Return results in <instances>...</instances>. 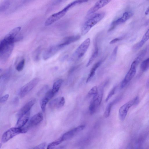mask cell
I'll use <instances>...</instances> for the list:
<instances>
[{
  "instance_id": "6da1fadb",
  "label": "cell",
  "mask_w": 149,
  "mask_h": 149,
  "mask_svg": "<svg viewBox=\"0 0 149 149\" xmlns=\"http://www.w3.org/2000/svg\"><path fill=\"white\" fill-rule=\"evenodd\" d=\"M15 39L6 35L0 43V60L4 63L7 61L13 51Z\"/></svg>"
},
{
  "instance_id": "7a4b0ae2",
  "label": "cell",
  "mask_w": 149,
  "mask_h": 149,
  "mask_svg": "<svg viewBox=\"0 0 149 149\" xmlns=\"http://www.w3.org/2000/svg\"><path fill=\"white\" fill-rule=\"evenodd\" d=\"M105 13L104 12L98 13L93 15L84 23L81 30L82 35L88 33L90 29L104 17Z\"/></svg>"
},
{
  "instance_id": "3957f363",
  "label": "cell",
  "mask_w": 149,
  "mask_h": 149,
  "mask_svg": "<svg viewBox=\"0 0 149 149\" xmlns=\"http://www.w3.org/2000/svg\"><path fill=\"white\" fill-rule=\"evenodd\" d=\"M27 131L26 128H23L16 127L10 128L3 134L1 137V142L2 143H5L15 136L20 134L25 133Z\"/></svg>"
},
{
  "instance_id": "277c9868",
  "label": "cell",
  "mask_w": 149,
  "mask_h": 149,
  "mask_svg": "<svg viewBox=\"0 0 149 149\" xmlns=\"http://www.w3.org/2000/svg\"><path fill=\"white\" fill-rule=\"evenodd\" d=\"M103 93V88H102L98 91V93L93 96L90 102L89 110L91 114H93L96 111L101 102Z\"/></svg>"
},
{
  "instance_id": "5b68a950",
  "label": "cell",
  "mask_w": 149,
  "mask_h": 149,
  "mask_svg": "<svg viewBox=\"0 0 149 149\" xmlns=\"http://www.w3.org/2000/svg\"><path fill=\"white\" fill-rule=\"evenodd\" d=\"M139 101V98L138 96H136L120 107L119 110L118 115L121 121L125 119L130 108L133 105L137 104Z\"/></svg>"
},
{
  "instance_id": "8992f818",
  "label": "cell",
  "mask_w": 149,
  "mask_h": 149,
  "mask_svg": "<svg viewBox=\"0 0 149 149\" xmlns=\"http://www.w3.org/2000/svg\"><path fill=\"white\" fill-rule=\"evenodd\" d=\"M91 40L88 38L84 40L77 48L73 54V59H79L84 56L90 44Z\"/></svg>"
},
{
  "instance_id": "52a82bcc",
  "label": "cell",
  "mask_w": 149,
  "mask_h": 149,
  "mask_svg": "<svg viewBox=\"0 0 149 149\" xmlns=\"http://www.w3.org/2000/svg\"><path fill=\"white\" fill-rule=\"evenodd\" d=\"M138 64V63L134 60L132 63L130 69L121 83L120 87L121 88H124L133 78L136 73Z\"/></svg>"
},
{
  "instance_id": "ba28073f",
  "label": "cell",
  "mask_w": 149,
  "mask_h": 149,
  "mask_svg": "<svg viewBox=\"0 0 149 149\" xmlns=\"http://www.w3.org/2000/svg\"><path fill=\"white\" fill-rule=\"evenodd\" d=\"M70 8L68 4L63 9L58 12L54 13L49 16L46 20V26L50 25L63 17Z\"/></svg>"
},
{
  "instance_id": "9c48e42d",
  "label": "cell",
  "mask_w": 149,
  "mask_h": 149,
  "mask_svg": "<svg viewBox=\"0 0 149 149\" xmlns=\"http://www.w3.org/2000/svg\"><path fill=\"white\" fill-rule=\"evenodd\" d=\"M39 81L40 79L39 78H35L22 86L19 91L20 97L21 98L24 97L36 86Z\"/></svg>"
},
{
  "instance_id": "30bf717a",
  "label": "cell",
  "mask_w": 149,
  "mask_h": 149,
  "mask_svg": "<svg viewBox=\"0 0 149 149\" xmlns=\"http://www.w3.org/2000/svg\"><path fill=\"white\" fill-rule=\"evenodd\" d=\"M85 127L84 125H79L65 133L61 137V138L63 141L69 139L83 130Z\"/></svg>"
},
{
  "instance_id": "8fae6325",
  "label": "cell",
  "mask_w": 149,
  "mask_h": 149,
  "mask_svg": "<svg viewBox=\"0 0 149 149\" xmlns=\"http://www.w3.org/2000/svg\"><path fill=\"white\" fill-rule=\"evenodd\" d=\"M62 48L59 44L51 46L47 48L44 52L43 58L44 60H47L54 55Z\"/></svg>"
},
{
  "instance_id": "7c38bea8",
  "label": "cell",
  "mask_w": 149,
  "mask_h": 149,
  "mask_svg": "<svg viewBox=\"0 0 149 149\" xmlns=\"http://www.w3.org/2000/svg\"><path fill=\"white\" fill-rule=\"evenodd\" d=\"M132 13L130 11H126L120 17L113 21L111 24V26L108 30L109 31L113 30L115 27L118 25L124 23L128 20L132 16Z\"/></svg>"
},
{
  "instance_id": "4fadbf2b",
  "label": "cell",
  "mask_w": 149,
  "mask_h": 149,
  "mask_svg": "<svg viewBox=\"0 0 149 149\" xmlns=\"http://www.w3.org/2000/svg\"><path fill=\"white\" fill-rule=\"evenodd\" d=\"M65 102L64 97H58L51 100L49 103V106L52 109H59L64 105Z\"/></svg>"
},
{
  "instance_id": "5bb4252c",
  "label": "cell",
  "mask_w": 149,
  "mask_h": 149,
  "mask_svg": "<svg viewBox=\"0 0 149 149\" xmlns=\"http://www.w3.org/2000/svg\"><path fill=\"white\" fill-rule=\"evenodd\" d=\"M110 1V0H100L97 1L88 11L87 15L93 14L98 10L106 5Z\"/></svg>"
},
{
  "instance_id": "9a60e30c",
  "label": "cell",
  "mask_w": 149,
  "mask_h": 149,
  "mask_svg": "<svg viewBox=\"0 0 149 149\" xmlns=\"http://www.w3.org/2000/svg\"><path fill=\"white\" fill-rule=\"evenodd\" d=\"M43 119V115L41 113H38L34 115L29 121L27 128L31 127L37 125L42 121Z\"/></svg>"
},
{
  "instance_id": "2e32d148",
  "label": "cell",
  "mask_w": 149,
  "mask_h": 149,
  "mask_svg": "<svg viewBox=\"0 0 149 149\" xmlns=\"http://www.w3.org/2000/svg\"><path fill=\"white\" fill-rule=\"evenodd\" d=\"M36 101V99L34 98L26 104L18 111L17 113L18 116L19 117L30 111V109L35 104Z\"/></svg>"
},
{
  "instance_id": "e0dca14e",
  "label": "cell",
  "mask_w": 149,
  "mask_h": 149,
  "mask_svg": "<svg viewBox=\"0 0 149 149\" xmlns=\"http://www.w3.org/2000/svg\"><path fill=\"white\" fill-rule=\"evenodd\" d=\"M30 111L20 116L17 122L16 127L22 128L28 122L30 116Z\"/></svg>"
},
{
  "instance_id": "ac0fdd59",
  "label": "cell",
  "mask_w": 149,
  "mask_h": 149,
  "mask_svg": "<svg viewBox=\"0 0 149 149\" xmlns=\"http://www.w3.org/2000/svg\"><path fill=\"white\" fill-rule=\"evenodd\" d=\"M80 38V36L79 35L67 37L63 40L59 44L62 48H63L67 45L76 41Z\"/></svg>"
},
{
  "instance_id": "d6986e66",
  "label": "cell",
  "mask_w": 149,
  "mask_h": 149,
  "mask_svg": "<svg viewBox=\"0 0 149 149\" xmlns=\"http://www.w3.org/2000/svg\"><path fill=\"white\" fill-rule=\"evenodd\" d=\"M103 60L102 59L96 63L93 66L90 70L86 80L87 83L89 82L94 75L95 72L97 68L100 66Z\"/></svg>"
},
{
  "instance_id": "ffe728a7",
  "label": "cell",
  "mask_w": 149,
  "mask_h": 149,
  "mask_svg": "<svg viewBox=\"0 0 149 149\" xmlns=\"http://www.w3.org/2000/svg\"><path fill=\"white\" fill-rule=\"evenodd\" d=\"M63 81L62 79H60L55 81L53 84L52 89L53 92L55 94L59 90Z\"/></svg>"
},
{
  "instance_id": "44dd1931",
  "label": "cell",
  "mask_w": 149,
  "mask_h": 149,
  "mask_svg": "<svg viewBox=\"0 0 149 149\" xmlns=\"http://www.w3.org/2000/svg\"><path fill=\"white\" fill-rule=\"evenodd\" d=\"M117 101V99H116V100L109 102L107 104L104 113V116L105 118H107L109 116L112 107Z\"/></svg>"
},
{
  "instance_id": "7402d4cb",
  "label": "cell",
  "mask_w": 149,
  "mask_h": 149,
  "mask_svg": "<svg viewBox=\"0 0 149 149\" xmlns=\"http://www.w3.org/2000/svg\"><path fill=\"white\" fill-rule=\"evenodd\" d=\"M98 48L97 46H96L94 52L93 53L86 65V67H88L92 63L97 56L98 54Z\"/></svg>"
},
{
  "instance_id": "603a6c76",
  "label": "cell",
  "mask_w": 149,
  "mask_h": 149,
  "mask_svg": "<svg viewBox=\"0 0 149 149\" xmlns=\"http://www.w3.org/2000/svg\"><path fill=\"white\" fill-rule=\"evenodd\" d=\"M10 4L9 0H4L0 4V12H3L6 10Z\"/></svg>"
},
{
  "instance_id": "cb8c5ba5",
  "label": "cell",
  "mask_w": 149,
  "mask_h": 149,
  "mask_svg": "<svg viewBox=\"0 0 149 149\" xmlns=\"http://www.w3.org/2000/svg\"><path fill=\"white\" fill-rule=\"evenodd\" d=\"M41 47L39 46L35 49L33 53L34 60L37 61L39 60L40 55L41 51Z\"/></svg>"
},
{
  "instance_id": "d4e9b609",
  "label": "cell",
  "mask_w": 149,
  "mask_h": 149,
  "mask_svg": "<svg viewBox=\"0 0 149 149\" xmlns=\"http://www.w3.org/2000/svg\"><path fill=\"white\" fill-rule=\"evenodd\" d=\"M140 68L142 71L145 72L149 69V58L143 61L141 63Z\"/></svg>"
},
{
  "instance_id": "484cf974",
  "label": "cell",
  "mask_w": 149,
  "mask_h": 149,
  "mask_svg": "<svg viewBox=\"0 0 149 149\" xmlns=\"http://www.w3.org/2000/svg\"><path fill=\"white\" fill-rule=\"evenodd\" d=\"M63 142L61 137L50 143L47 146V149H52L55 146Z\"/></svg>"
},
{
  "instance_id": "4316f807",
  "label": "cell",
  "mask_w": 149,
  "mask_h": 149,
  "mask_svg": "<svg viewBox=\"0 0 149 149\" xmlns=\"http://www.w3.org/2000/svg\"><path fill=\"white\" fill-rule=\"evenodd\" d=\"M98 90L97 86L93 87L88 91L87 94V97H90L96 95L98 93Z\"/></svg>"
},
{
  "instance_id": "83f0119b",
  "label": "cell",
  "mask_w": 149,
  "mask_h": 149,
  "mask_svg": "<svg viewBox=\"0 0 149 149\" xmlns=\"http://www.w3.org/2000/svg\"><path fill=\"white\" fill-rule=\"evenodd\" d=\"M146 52L147 49H146L142 50L138 54V56L135 58L134 61H136L139 64L145 56Z\"/></svg>"
},
{
  "instance_id": "f1b7e54d",
  "label": "cell",
  "mask_w": 149,
  "mask_h": 149,
  "mask_svg": "<svg viewBox=\"0 0 149 149\" xmlns=\"http://www.w3.org/2000/svg\"><path fill=\"white\" fill-rule=\"evenodd\" d=\"M25 63V60L22 59L20 60L16 65V70L18 72H20L23 70Z\"/></svg>"
},
{
  "instance_id": "f546056e",
  "label": "cell",
  "mask_w": 149,
  "mask_h": 149,
  "mask_svg": "<svg viewBox=\"0 0 149 149\" xmlns=\"http://www.w3.org/2000/svg\"><path fill=\"white\" fill-rule=\"evenodd\" d=\"M49 100L47 98L44 97L40 102V107L43 112L45 111L47 104Z\"/></svg>"
},
{
  "instance_id": "4dcf8cb0",
  "label": "cell",
  "mask_w": 149,
  "mask_h": 149,
  "mask_svg": "<svg viewBox=\"0 0 149 149\" xmlns=\"http://www.w3.org/2000/svg\"><path fill=\"white\" fill-rule=\"evenodd\" d=\"M48 88V85H46L43 86L37 93V95L39 96L43 95L45 93H46L47 91V90Z\"/></svg>"
},
{
  "instance_id": "1f68e13d",
  "label": "cell",
  "mask_w": 149,
  "mask_h": 149,
  "mask_svg": "<svg viewBox=\"0 0 149 149\" xmlns=\"http://www.w3.org/2000/svg\"><path fill=\"white\" fill-rule=\"evenodd\" d=\"M116 87V86L113 87L109 92L105 99V102H107L114 94Z\"/></svg>"
},
{
  "instance_id": "d6a6232c",
  "label": "cell",
  "mask_w": 149,
  "mask_h": 149,
  "mask_svg": "<svg viewBox=\"0 0 149 149\" xmlns=\"http://www.w3.org/2000/svg\"><path fill=\"white\" fill-rule=\"evenodd\" d=\"M55 95L52 89H50L47 91L45 93L44 97L47 98L49 100L52 98Z\"/></svg>"
},
{
  "instance_id": "836d02e7",
  "label": "cell",
  "mask_w": 149,
  "mask_h": 149,
  "mask_svg": "<svg viewBox=\"0 0 149 149\" xmlns=\"http://www.w3.org/2000/svg\"><path fill=\"white\" fill-rule=\"evenodd\" d=\"M141 41L135 44L132 47V49L133 50L136 51L140 49L144 45Z\"/></svg>"
},
{
  "instance_id": "e575fe53",
  "label": "cell",
  "mask_w": 149,
  "mask_h": 149,
  "mask_svg": "<svg viewBox=\"0 0 149 149\" xmlns=\"http://www.w3.org/2000/svg\"><path fill=\"white\" fill-rule=\"evenodd\" d=\"M149 39V29L143 35L141 41L143 43L145 42Z\"/></svg>"
},
{
  "instance_id": "d590c367",
  "label": "cell",
  "mask_w": 149,
  "mask_h": 149,
  "mask_svg": "<svg viewBox=\"0 0 149 149\" xmlns=\"http://www.w3.org/2000/svg\"><path fill=\"white\" fill-rule=\"evenodd\" d=\"M46 146V143L44 142L39 144L31 149H45Z\"/></svg>"
},
{
  "instance_id": "8d00e7d4",
  "label": "cell",
  "mask_w": 149,
  "mask_h": 149,
  "mask_svg": "<svg viewBox=\"0 0 149 149\" xmlns=\"http://www.w3.org/2000/svg\"><path fill=\"white\" fill-rule=\"evenodd\" d=\"M9 96V95L7 94L1 97L0 99V103H3L6 102L8 99Z\"/></svg>"
},
{
  "instance_id": "74e56055",
  "label": "cell",
  "mask_w": 149,
  "mask_h": 149,
  "mask_svg": "<svg viewBox=\"0 0 149 149\" xmlns=\"http://www.w3.org/2000/svg\"><path fill=\"white\" fill-rule=\"evenodd\" d=\"M121 39V38H117L113 39L109 42L110 44H113L117 42L120 40Z\"/></svg>"
},
{
  "instance_id": "f35d334b",
  "label": "cell",
  "mask_w": 149,
  "mask_h": 149,
  "mask_svg": "<svg viewBox=\"0 0 149 149\" xmlns=\"http://www.w3.org/2000/svg\"><path fill=\"white\" fill-rule=\"evenodd\" d=\"M118 50V47L117 46L114 49L113 51V53L112 54V57H115V56H116L117 52Z\"/></svg>"
},
{
  "instance_id": "ab89813d",
  "label": "cell",
  "mask_w": 149,
  "mask_h": 149,
  "mask_svg": "<svg viewBox=\"0 0 149 149\" xmlns=\"http://www.w3.org/2000/svg\"><path fill=\"white\" fill-rule=\"evenodd\" d=\"M19 101V99L18 97H15L13 101V104L15 105H16L18 104Z\"/></svg>"
},
{
  "instance_id": "60d3db41",
  "label": "cell",
  "mask_w": 149,
  "mask_h": 149,
  "mask_svg": "<svg viewBox=\"0 0 149 149\" xmlns=\"http://www.w3.org/2000/svg\"><path fill=\"white\" fill-rule=\"evenodd\" d=\"M145 14L146 15L149 14V6L148 7L146 11Z\"/></svg>"
},
{
  "instance_id": "b9f144b4",
  "label": "cell",
  "mask_w": 149,
  "mask_h": 149,
  "mask_svg": "<svg viewBox=\"0 0 149 149\" xmlns=\"http://www.w3.org/2000/svg\"></svg>"
}]
</instances>
